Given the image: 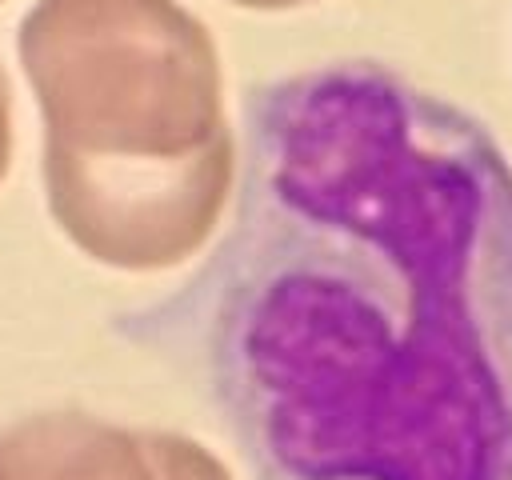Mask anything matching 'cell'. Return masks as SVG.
Instances as JSON below:
<instances>
[{
	"mask_svg": "<svg viewBox=\"0 0 512 480\" xmlns=\"http://www.w3.org/2000/svg\"><path fill=\"white\" fill-rule=\"evenodd\" d=\"M48 188L96 260H188L232 188V132L208 32L172 0H52L32 24Z\"/></svg>",
	"mask_w": 512,
	"mask_h": 480,
	"instance_id": "6da1fadb",
	"label": "cell"
},
{
	"mask_svg": "<svg viewBox=\"0 0 512 480\" xmlns=\"http://www.w3.org/2000/svg\"><path fill=\"white\" fill-rule=\"evenodd\" d=\"M0 480H232V472L176 432L36 416L0 436Z\"/></svg>",
	"mask_w": 512,
	"mask_h": 480,
	"instance_id": "7a4b0ae2",
	"label": "cell"
},
{
	"mask_svg": "<svg viewBox=\"0 0 512 480\" xmlns=\"http://www.w3.org/2000/svg\"><path fill=\"white\" fill-rule=\"evenodd\" d=\"M244 8H292V4H308V0H236Z\"/></svg>",
	"mask_w": 512,
	"mask_h": 480,
	"instance_id": "3957f363",
	"label": "cell"
}]
</instances>
